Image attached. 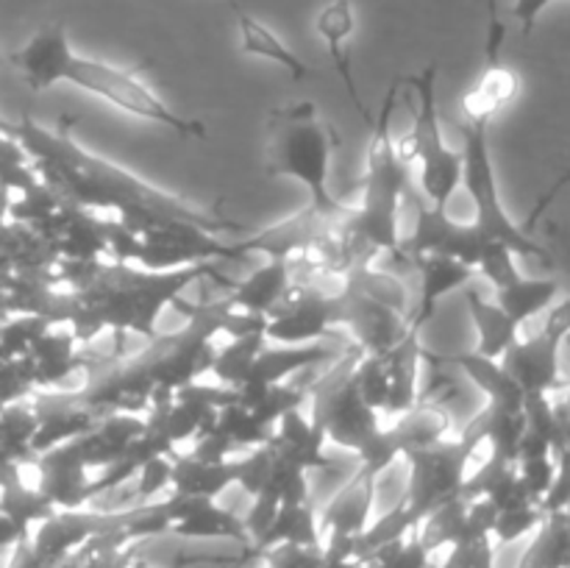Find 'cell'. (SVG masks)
<instances>
[{
    "label": "cell",
    "instance_id": "cell-23",
    "mask_svg": "<svg viewBox=\"0 0 570 568\" xmlns=\"http://www.w3.org/2000/svg\"><path fill=\"white\" fill-rule=\"evenodd\" d=\"M465 298L473 329H476V349L473 351L490 356V360H501L521 340V326L495 301H488L473 287H465Z\"/></svg>",
    "mask_w": 570,
    "mask_h": 568
},
{
    "label": "cell",
    "instance_id": "cell-40",
    "mask_svg": "<svg viewBox=\"0 0 570 568\" xmlns=\"http://www.w3.org/2000/svg\"><path fill=\"white\" fill-rule=\"evenodd\" d=\"M554 460H557L554 484H551L549 496H546L543 505H540V510H543L546 516L570 510V445H566Z\"/></svg>",
    "mask_w": 570,
    "mask_h": 568
},
{
    "label": "cell",
    "instance_id": "cell-36",
    "mask_svg": "<svg viewBox=\"0 0 570 568\" xmlns=\"http://www.w3.org/2000/svg\"><path fill=\"white\" fill-rule=\"evenodd\" d=\"M306 473L304 468L293 466V462L282 460V457L273 454V471H271V482L265 488H271L273 493L282 499V505H304L309 501V484H306Z\"/></svg>",
    "mask_w": 570,
    "mask_h": 568
},
{
    "label": "cell",
    "instance_id": "cell-5",
    "mask_svg": "<svg viewBox=\"0 0 570 568\" xmlns=\"http://www.w3.org/2000/svg\"><path fill=\"white\" fill-rule=\"evenodd\" d=\"M438 76L440 65L429 61L421 72L404 78L410 84L412 128L401 150L406 159L417 161L421 193L434 209H449L462 182V150H454L443 137L438 111Z\"/></svg>",
    "mask_w": 570,
    "mask_h": 568
},
{
    "label": "cell",
    "instance_id": "cell-14",
    "mask_svg": "<svg viewBox=\"0 0 570 568\" xmlns=\"http://www.w3.org/2000/svg\"><path fill=\"white\" fill-rule=\"evenodd\" d=\"M167 529H173L181 538L193 540H234L245 543L243 518L234 516L232 510L217 505V499H200V496H170L165 501Z\"/></svg>",
    "mask_w": 570,
    "mask_h": 568
},
{
    "label": "cell",
    "instance_id": "cell-9",
    "mask_svg": "<svg viewBox=\"0 0 570 568\" xmlns=\"http://www.w3.org/2000/svg\"><path fill=\"white\" fill-rule=\"evenodd\" d=\"M476 449L479 440L462 429L460 438H443L421 445V449L406 451L404 457L410 460V482H406L404 505L410 507L417 523L434 507L462 493V482L468 479V462Z\"/></svg>",
    "mask_w": 570,
    "mask_h": 568
},
{
    "label": "cell",
    "instance_id": "cell-16",
    "mask_svg": "<svg viewBox=\"0 0 570 568\" xmlns=\"http://www.w3.org/2000/svg\"><path fill=\"white\" fill-rule=\"evenodd\" d=\"M87 460H83L78 440L53 445L39 454V484L45 499L61 510H78L89 501Z\"/></svg>",
    "mask_w": 570,
    "mask_h": 568
},
{
    "label": "cell",
    "instance_id": "cell-3",
    "mask_svg": "<svg viewBox=\"0 0 570 568\" xmlns=\"http://www.w3.org/2000/svg\"><path fill=\"white\" fill-rule=\"evenodd\" d=\"M340 137L332 123H326L312 100L276 106L267 111L265 134V173L273 178H293L309 193V204L332 215H348L343 204L328 189L332 156Z\"/></svg>",
    "mask_w": 570,
    "mask_h": 568
},
{
    "label": "cell",
    "instance_id": "cell-17",
    "mask_svg": "<svg viewBox=\"0 0 570 568\" xmlns=\"http://www.w3.org/2000/svg\"><path fill=\"white\" fill-rule=\"evenodd\" d=\"M417 267V278H421V293H417V306L412 310V315L406 317V334H415L421 337L423 326L434 317L438 306L449 298L454 290L471 287V282L476 278V271L462 262L449 259V256H434V254H421L412 256Z\"/></svg>",
    "mask_w": 570,
    "mask_h": 568
},
{
    "label": "cell",
    "instance_id": "cell-31",
    "mask_svg": "<svg viewBox=\"0 0 570 568\" xmlns=\"http://www.w3.org/2000/svg\"><path fill=\"white\" fill-rule=\"evenodd\" d=\"M237 401L262 427L273 429L278 418L304 407L306 395H301V390L287 388V384H243V388H237Z\"/></svg>",
    "mask_w": 570,
    "mask_h": 568
},
{
    "label": "cell",
    "instance_id": "cell-4",
    "mask_svg": "<svg viewBox=\"0 0 570 568\" xmlns=\"http://www.w3.org/2000/svg\"><path fill=\"white\" fill-rule=\"evenodd\" d=\"M401 81L384 95L382 111L373 123V139L367 148L365 178H362V204L351 206L343 221L340 239H354L367 251H401L399 212L401 198L410 184L406 156L393 137V109Z\"/></svg>",
    "mask_w": 570,
    "mask_h": 568
},
{
    "label": "cell",
    "instance_id": "cell-45",
    "mask_svg": "<svg viewBox=\"0 0 570 568\" xmlns=\"http://www.w3.org/2000/svg\"><path fill=\"white\" fill-rule=\"evenodd\" d=\"M560 412H562V427H566V445H570V379H568V395L566 401H562ZM566 445H562V449H566Z\"/></svg>",
    "mask_w": 570,
    "mask_h": 568
},
{
    "label": "cell",
    "instance_id": "cell-29",
    "mask_svg": "<svg viewBox=\"0 0 570 568\" xmlns=\"http://www.w3.org/2000/svg\"><path fill=\"white\" fill-rule=\"evenodd\" d=\"M560 295V284L557 278H515L507 287L495 290V304L518 323H529L532 317H538L546 306H551V301Z\"/></svg>",
    "mask_w": 570,
    "mask_h": 568
},
{
    "label": "cell",
    "instance_id": "cell-20",
    "mask_svg": "<svg viewBox=\"0 0 570 568\" xmlns=\"http://www.w3.org/2000/svg\"><path fill=\"white\" fill-rule=\"evenodd\" d=\"M293 290V278H289V262L265 259V265L256 267L245 282L232 284L226 304L234 312L243 315L267 317Z\"/></svg>",
    "mask_w": 570,
    "mask_h": 568
},
{
    "label": "cell",
    "instance_id": "cell-32",
    "mask_svg": "<svg viewBox=\"0 0 570 568\" xmlns=\"http://www.w3.org/2000/svg\"><path fill=\"white\" fill-rule=\"evenodd\" d=\"M265 332L239 334V337H234L226 349L215 351L209 373L217 379V384H223V388H243L250 368H254L256 356H259V351L265 349Z\"/></svg>",
    "mask_w": 570,
    "mask_h": 568
},
{
    "label": "cell",
    "instance_id": "cell-2",
    "mask_svg": "<svg viewBox=\"0 0 570 568\" xmlns=\"http://www.w3.org/2000/svg\"><path fill=\"white\" fill-rule=\"evenodd\" d=\"M83 276L72 282V295H67L65 321L72 326L78 343H89L104 329L117 337L137 332L142 337H156V323L165 306L176 304L184 290L198 278L220 276L217 262L176 267V271H145L126 262H81Z\"/></svg>",
    "mask_w": 570,
    "mask_h": 568
},
{
    "label": "cell",
    "instance_id": "cell-19",
    "mask_svg": "<svg viewBox=\"0 0 570 568\" xmlns=\"http://www.w3.org/2000/svg\"><path fill=\"white\" fill-rule=\"evenodd\" d=\"M326 443L328 440L323 429L309 415H304L298 407V410H289L287 415L278 418L267 445L282 460L293 462V466L304 468V471H317V468L328 466Z\"/></svg>",
    "mask_w": 570,
    "mask_h": 568
},
{
    "label": "cell",
    "instance_id": "cell-26",
    "mask_svg": "<svg viewBox=\"0 0 570 568\" xmlns=\"http://www.w3.org/2000/svg\"><path fill=\"white\" fill-rule=\"evenodd\" d=\"M384 371L390 382V399L384 412L387 415H404L417 404V360H421V343L415 334H404L387 354H382Z\"/></svg>",
    "mask_w": 570,
    "mask_h": 568
},
{
    "label": "cell",
    "instance_id": "cell-35",
    "mask_svg": "<svg viewBox=\"0 0 570 568\" xmlns=\"http://www.w3.org/2000/svg\"><path fill=\"white\" fill-rule=\"evenodd\" d=\"M546 521V512L540 510V505H527V507H512V510H501L499 518L493 523V535L499 543H515V540L529 538V535L538 532L540 523Z\"/></svg>",
    "mask_w": 570,
    "mask_h": 568
},
{
    "label": "cell",
    "instance_id": "cell-44",
    "mask_svg": "<svg viewBox=\"0 0 570 568\" xmlns=\"http://www.w3.org/2000/svg\"><path fill=\"white\" fill-rule=\"evenodd\" d=\"M549 3L551 0H515V6H512V17L521 22L523 37H529V33L534 31V22H538V17L543 14V9Z\"/></svg>",
    "mask_w": 570,
    "mask_h": 568
},
{
    "label": "cell",
    "instance_id": "cell-24",
    "mask_svg": "<svg viewBox=\"0 0 570 568\" xmlns=\"http://www.w3.org/2000/svg\"><path fill=\"white\" fill-rule=\"evenodd\" d=\"M373 499H376V479L360 471L328 501L326 512H323V529L360 538L371 523Z\"/></svg>",
    "mask_w": 570,
    "mask_h": 568
},
{
    "label": "cell",
    "instance_id": "cell-46",
    "mask_svg": "<svg viewBox=\"0 0 570 568\" xmlns=\"http://www.w3.org/2000/svg\"><path fill=\"white\" fill-rule=\"evenodd\" d=\"M9 206H11V193L6 187H0V228H3V217L9 215Z\"/></svg>",
    "mask_w": 570,
    "mask_h": 568
},
{
    "label": "cell",
    "instance_id": "cell-1",
    "mask_svg": "<svg viewBox=\"0 0 570 568\" xmlns=\"http://www.w3.org/2000/svg\"><path fill=\"white\" fill-rule=\"evenodd\" d=\"M14 139L22 145L28 159H33L39 182L61 204L78 206V209H106L115 212L117 217H165V221L204 228L215 237H223V234L243 237L250 232L245 223L232 221L223 212L187 204L184 198L145 182L117 161L81 148L61 123L59 131H48L26 115L20 123H14Z\"/></svg>",
    "mask_w": 570,
    "mask_h": 568
},
{
    "label": "cell",
    "instance_id": "cell-12",
    "mask_svg": "<svg viewBox=\"0 0 570 568\" xmlns=\"http://www.w3.org/2000/svg\"><path fill=\"white\" fill-rule=\"evenodd\" d=\"M337 329L334 293L321 290H289L287 298L265 317V340L276 345L323 343Z\"/></svg>",
    "mask_w": 570,
    "mask_h": 568
},
{
    "label": "cell",
    "instance_id": "cell-38",
    "mask_svg": "<svg viewBox=\"0 0 570 568\" xmlns=\"http://www.w3.org/2000/svg\"><path fill=\"white\" fill-rule=\"evenodd\" d=\"M515 251H510L507 245L501 243H490L488 248H484L482 259H479L476 265V276L488 278L490 284H493L495 290L507 287V284H512L515 278H521L523 273L518 271L515 265Z\"/></svg>",
    "mask_w": 570,
    "mask_h": 568
},
{
    "label": "cell",
    "instance_id": "cell-10",
    "mask_svg": "<svg viewBox=\"0 0 570 568\" xmlns=\"http://www.w3.org/2000/svg\"><path fill=\"white\" fill-rule=\"evenodd\" d=\"M345 217L348 215H332V212L317 209L315 204H306L289 217H284V221L273 223V226L243 234V239H234L232 245L237 256L289 262V256L301 254V251L334 243L343 232Z\"/></svg>",
    "mask_w": 570,
    "mask_h": 568
},
{
    "label": "cell",
    "instance_id": "cell-33",
    "mask_svg": "<svg viewBox=\"0 0 570 568\" xmlns=\"http://www.w3.org/2000/svg\"><path fill=\"white\" fill-rule=\"evenodd\" d=\"M515 95H518L515 72L495 65V67H488L482 81L465 95L462 106H465L468 111V120H476V117H488V120H493L495 111H499L501 106L510 104Z\"/></svg>",
    "mask_w": 570,
    "mask_h": 568
},
{
    "label": "cell",
    "instance_id": "cell-41",
    "mask_svg": "<svg viewBox=\"0 0 570 568\" xmlns=\"http://www.w3.org/2000/svg\"><path fill=\"white\" fill-rule=\"evenodd\" d=\"M170 466H173V457L161 454V457H150V460L139 468V473L134 477L137 479L139 499H150V496H156L159 490L170 488Z\"/></svg>",
    "mask_w": 570,
    "mask_h": 568
},
{
    "label": "cell",
    "instance_id": "cell-15",
    "mask_svg": "<svg viewBox=\"0 0 570 568\" xmlns=\"http://www.w3.org/2000/svg\"><path fill=\"white\" fill-rule=\"evenodd\" d=\"M562 343L546 337L543 332L523 337L501 356L504 371L515 379L523 395H549L562 388Z\"/></svg>",
    "mask_w": 570,
    "mask_h": 568
},
{
    "label": "cell",
    "instance_id": "cell-25",
    "mask_svg": "<svg viewBox=\"0 0 570 568\" xmlns=\"http://www.w3.org/2000/svg\"><path fill=\"white\" fill-rule=\"evenodd\" d=\"M237 479L234 460L209 462L200 457L184 454L173 457L170 466V490L173 496H200V499H217L226 493Z\"/></svg>",
    "mask_w": 570,
    "mask_h": 568
},
{
    "label": "cell",
    "instance_id": "cell-21",
    "mask_svg": "<svg viewBox=\"0 0 570 568\" xmlns=\"http://www.w3.org/2000/svg\"><path fill=\"white\" fill-rule=\"evenodd\" d=\"M228 6H232L234 17H237L239 48H243V53L259 56V59L284 67L295 81H304V78L315 76V70H312L304 59H298L273 28H267L265 22L256 20V17L248 14L245 9H239L237 0H228Z\"/></svg>",
    "mask_w": 570,
    "mask_h": 568
},
{
    "label": "cell",
    "instance_id": "cell-37",
    "mask_svg": "<svg viewBox=\"0 0 570 568\" xmlns=\"http://www.w3.org/2000/svg\"><path fill=\"white\" fill-rule=\"evenodd\" d=\"M234 471H237V479L234 484L245 490V493L254 499L256 493L265 490V484L271 482L273 471V449L271 445H256L248 457H243L239 462H234Z\"/></svg>",
    "mask_w": 570,
    "mask_h": 568
},
{
    "label": "cell",
    "instance_id": "cell-18",
    "mask_svg": "<svg viewBox=\"0 0 570 568\" xmlns=\"http://www.w3.org/2000/svg\"><path fill=\"white\" fill-rule=\"evenodd\" d=\"M354 26L356 20H354V6H351V0H334V3L323 6L321 14H317L315 20L317 33H321V39L326 42L328 56H332V65L334 70H337L340 81H343L345 95L351 98V106H354L356 115L365 120V126L373 128L376 115H373V111L365 106V100H362L354 70H351V56L348 50H345V42H348V37L354 33Z\"/></svg>",
    "mask_w": 570,
    "mask_h": 568
},
{
    "label": "cell",
    "instance_id": "cell-30",
    "mask_svg": "<svg viewBox=\"0 0 570 568\" xmlns=\"http://www.w3.org/2000/svg\"><path fill=\"white\" fill-rule=\"evenodd\" d=\"M321 546V527L309 501L304 505H282L271 529L259 538V549L271 546Z\"/></svg>",
    "mask_w": 570,
    "mask_h": 568
},
{
    "label": "cell",
    "instance_id": "cell-43",
    "mask_svg": "<svg viewBox=\"0 0 570 568\" xmlns=\"http://www.w3.org/2000/svg\"><path fill=\"white\" fill-rule=\"evenodd\" d=\"M540 332H543L546 337L557 340V343L570 340V298H562L560 304L551 306Z\"/></svg>",
    "mask_w": 570,
    "mask_h": 568
},
{
    "label": "cell",
    "instance_id": "cell-11",
    "mask_svg": "<svg viewBox=\"0 0 570 568\" xmlns=\"http://www.w3.org/2000/svg\"><path fill=\"white\" fill-rule=\"evenodd\" d=\"M493 239L484 237L476 226L471 223L454 221L449 209H434L429 204H417V221L410 237H401V251L410 256L434 254L449 256V259L462 262V265L476 271L479 259H482L484 248Z\"/></svg>",
    "mask_w": 570,
    "mask_h": 568
},
{
    "label": "cell",
    "instance_id": "cell-8",
    "mask_svg": "<svg viewBox=\"0 0 570 568\" xmlns=\"http://www.w3.org/2000/svg\"><path fill=\"white\" fill-rule=\"evenodd\" d=\"M362 356V351L348 349L343 360L337 362L332 373L321 379L312 388V412L309 418L323 429L328 443H337L343 449L360 454L367 440L382 429L379 412L365 404L356 388L354 365Z\"/></svg>",
    "mask_w": 570,
    "mask_h": 568
},
{
    "label": "cell",
    "instance_id": "cell-42",
    "mask_svg": "<svg viewBox=\"0 0 570 568\" xmlns=\"http://www.w3.org/2000/svg\"><path fill=\"white\" fill-rule=\"evenodd\" d=\"M507 26L499 17V0H488V33H484V56L488 67L501 65V48H504Z\"/></svg>",
    "mask_w": 570,
    "mask_h": 568
},
{
    "label": "cell",
    "instance_id": "cell-34",
    "mask_svg": "<svg viewBox=\"0 0 570 568\" xmlns=\"http://www.w3.org/2000/svg\"><path fill=\"white\" fill-rule=\"evenodd\" d=\"M0 187L20 195L39 187L37 170L28 167V154L9 134H0Z\"/></svg>",
    "mask_w": 570,
    "mask_h": 568
},
{
    "label": "cell",
    "instance_id": "cell-7",
    "mask_svg": "<svg viewBox=\"0 0 570 568\" xmlns=\"http://www.w3.org/2000/svg\"><path fill=\"white\" fill-rule=\"evenodd\" d=\"M67 84L83 89V92L95 95V98L106 100L115 109L126 111V115L139 117L145 123H156V126L170 128L173 134L184 139H206L209 131L200 120L178 115L173 106H167L159 95L150 87H145L131 70L109 65L104 59H92V56H72L70 67H67Z\"/></svg>",
    "mask_w": 570,
    "mask_h": 568
},
{
    "label": "cell",
    "instance_id": "cell-6",
    "mask_svg": "<svg viewBox=\"0 0 570 568\" xmlns=\"http://www.w3.org/2000/svg\"><path fill=\"white\" fill-rule=\"evenodd\" d=\"M468 198L473 204V226L493 243L507 245L518 256H538V259L551 262V254L523 232L510 212L501 204L499 178H495L493 154H490V120L476 117L465 126V148H462V182Z\"/></svg>",
    "mask_w": 570,
    "mask_h": 568
},
{
    "label": "cell",
    "instance_id": "cell-22",
    "mask_svg": "<svg viewBox=\"0 0 570 568\" xmlns=\"http://www.w3.org/2000/svg\"><path fill=\"white\" fill-rule=\"evenodd\" d=\"M334 345L323 343H309V345H265L256 356L254 368H250L245 384H284V379H289L298 371H309L317 362L332 360Z\"/></svg>",
    "mask_w": 570,
    "mask_h": 568
},
{
    "label": "cell",
    "instance_id": "cell-13",
    "mask_svg": "<svg viewBox=\"0 0 570 568\" xmlns=\"http://www.w3.org/2000/svg\"><path fill=\"white\" fill-rule=\"evenodd\" d=\"M72 56L76 50L70 48V39H67V26L53 22V26L39 28L20 50L9 56V61L17 67L31 92H45L65 81Z\"/></svg>",
    "mask_w": 570,
    "mask_h": 568
},
{
    "label": "cell",
    "instance_id": "cell-28",
    "mask_svg": "<svg viewBox=\"0 0 570 568\" xmlns=\"http://www.w3.org/2000/svg\"><path fill=\"white\" fill-rule=\"evenodd\" d=\"M76 343L78 340L72 337V332L61 334L50 326L45 329L37 343L31 345V351L22 356L33 382L56 384L59 379H65L72 371V365H76V351H72Z\"/></svg>",
    "mask_w": 570,
    "mask_h": 568
},
{
    "label": "cell",
    "instance_id": "cell-27",
    "mask_svg": "<svg viewBox=\"0 0 570 568\" xmlns=\"http://www.w3.org/2000/svg\"><path fill=\"white\" fill-rule=\"evenodd\" d=\"M449 362L460 368L488 395V404L504 407V410H523V390L504 371L501 360H490V356L476 354V351H465V354L449 356Z\"/></svg>",
    "mask_w": 570,
    "mask_h": 568
},
{
    "label": "cell",
    "instance_id": "cell-39",
    "mask_svg": "<svg viewBox=\"0 0 570 568\" xmlns=\"http://www.w3.org/2000/svg\"><path fill=\"white\" fill-rule=\"evenodd\" d=\"M518 477H521L523 488L529 490L534 505H543V499L549 496L551 484L557 477V460L554 454L549 457H532V460H518Z\"/></svg>",
    "mask_w": 570,
    "mask_h": 568
}]
</instances>
